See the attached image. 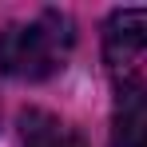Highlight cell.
<instances>
[{
  "label": "cell",
  "mask_w": 147,
  "mask_h": 147,
  "mask_svg": "<svg viewBox=\"0 0 147 147\" xmlns=\"http://www.w3.org/2000/svg\"><path fill=\"white\" fill-rule=\"evenodd\" d=\"M103 60L111 72L139 68L147 60V8H115L103 24Z\"/></svg>",
  "instance_id": "obj_2"
},
{
  "label": "cell",
  "mask_w": 147,
  "mask_h": 147,
  "mask_svg": "<svg viewBox=\"0 0 147 147\" xmlns=\"http://www.w3.org/2000/svg\"><path fill=\"white\" fill-rule=\"evenodd\" d=\"M107 147H147V84L123 80L111 107V139Z\"/></svg>",
  "instance_id": "obj_3"
},
{
  "label": "cell",
  "mask_w": 147,
  "mask_h": 147,
  "mask_svg": "<svg viewBox=\"0 0 147 147\" xmlns=\"http://www.w3.org/2000/svg\"><path fill=\"white\" fill-rule=\"evenodd\" d=\"M20 147H84V139L48 111H24L20 115Z\"/></svg>",
  "instance_id": "obj_4"
},
{
  "label": "cell",
  "mask_w": 147,
  "mask_h": 147,
  "mask_svg": "<svg viewBox=\"0 0 147 147\" xmlns=\"http://www.w3.org/2000/svg\"><path fill=\"white\" fill-rule=\"evenodd\" d=\"M72 44H76L72 20L48 8L0 32V72L12 80H48L52 72L64 68Z\"/></svg>",
  "instance_id": "obj_1"
}]
</instances>
